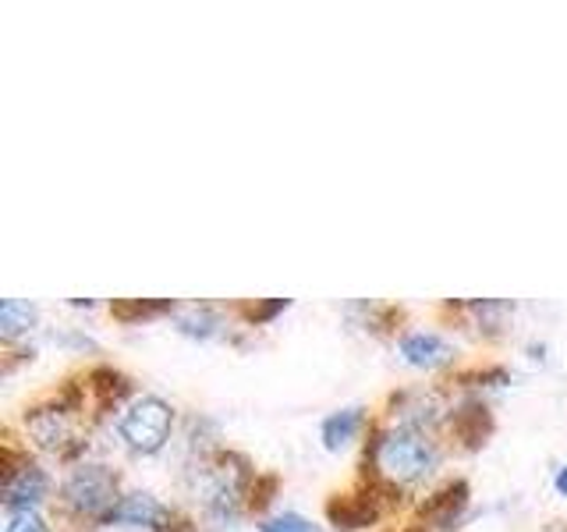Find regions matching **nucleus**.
Returning a JSON list of instances; mask_svg holds the SVG:
<instances>
[{
	"mask_svg": "<svg viewBox=\"0 0 567 532\" xmlns=\"http://www.w3.org/2000/svg\"><path fill=\"white\" fill-rule=\"evenodd\" d=\"M171 330L195 345H230L245 348L256 330H248L238 316V301H177L171 313Z\"/></svg>",
	"mask_w": 567,
	"mask_h": 532,
	"instance_id": "nucleus-9",
	"label": "nucleus"
},
{
	"mask_svg": "<svg viewBox=\"0 0 567 532\" xmlns=\"http://www.w3.org/2000/svg\"><path fill=\"white\" fill-rule=\"evenodd\" d=\"M227 448L224 440V422L209 412H185L182 426H177V440H174V454L177 461H188V458H203Z\"/></svg>",
	"mask_w": 567,
	"mask_h": 532,
	"instance_id": "nucleus-17",
	"label": "nucleus"
},
{
	"mask_svg": "<svg viewBox=\"0 0 567 532\" xmlns=\"http://www.w3.org/2000/svg\"><path fill=\"white\" fill-rule=\"evenodd\" d=\"M174 309H177V298H121V301H111V306H106V313L124 327L153 324V319H171Z\"/></svg>",
	"mask_w": 567,
	"mask_h": 532,
	"instance_id": "nucleus-19",
	"label": "nucleus"
},
{
	"mask_svg": "<svg viewBox=\"0 0 567 532\" xmlns=\"http://www.w3.org/2000/svg\"><path fill=\"white\" fill-rule=\"evenodd\" d=\"M394 355L398 362L408 366L422 377H440L447 380L465 366V355H461V341L451 330L440 327H422V324H408L394 337Z\"/></svg>",
	"mask_w": 567,
	"mask_h": 532,
	"instance_id": "nucleus-10",
	"label": "nucleus"
},
{
	"mask_svg": "<svg viewBox=\"0 0 567 532\" xmlns=\"http://www.w3.org/2000/svg\"><path fill=\"white\" fill-rule=\"evenodd\" d=\"M47 319L40 301L32 298H4L0 301V345L11 348H40L47 334Z\"/></svg>",
	"mask_w": 567,
	"mask_h": 532,
	"instance_id": "nucleus-16",
	"label": "nucleus"
},
{
	"mask_svg": "<svg viewBox=\"0 0 567 532\" xmlns=\"http://www.w3.org/2000/svg\"><path fill=\"white\" fill-rule=\"evenodd\" d=\"M43 341L53 345L58 351H68V355H100V341L79 324H50Z\"/></svg>",
	"mask_w": 567,
	"mask_h": 532,
	"instance_id": "nucleus-20",
	"label": "nucleus"
},
{
	"mask_svg": "<svg viewBox=\"0 0 567 532\" xmlns=\"http://www.w3.org/2000/svg\"><path fill=\"white\" fill-rule=\"evenodd\" d=\"M451 458V443L443 433L412 430V426H386L377 419L359 454V479L377 490L390 508H415Z\"/></svg>",
	"mask_w": 567,
	"mask_h": 532,
	"instance_id": "nucleus-2",
	"label": "nucleus"
},
{
	"mask_svg": "<svg viewBox=\"0 0 567 532\" xmlns=\"http://www.w3.org/2000/svg\"><path fill=\"white\" fill-rule=\"evenodd\" d=\"M377 426V408L369 405H341L319 419V443L330 454H344L351 448H362L369 430Z\"/></svg>",
	"mask_w": 567,
	"mask_h": 532,
	"instance_id": "nucleus-15",
	"label": "nucleus"
},
{
	"mask_svg": "<svg viewBox=\"0 0 567 532\" xmlns=\"http://www.w3.org/2000/svg\"><path fill=\"white\" fill-rule=\"evenodd\" d=\"M341 316L351 330H362L369 337H398L408 327V324H401L404 313L398 306H383V301H369V298L348 301Z\"/></svg>",
	"mask_w": 567,
	"mask_h": 532,
	"instance_id": "nucleus-18",
	"label": "nucleus"
},
{
	"mask_svg": "<svg viewBox=\"0 0 567 532\" xmlns=\"http://www.w3.org/2000/svg\"><path fill=\"white\" fill-rule=\"evenodd\" d=\"M64 306H68V309H75V313H96V309H100V301H96V298H68Z\"/></svg>",
	"mask_w": 567,
	"mask_h": 532,
	"instance_id": "nucleus-26",
	"label": "nucleus"
},
{
	"mask_svg": "<svg viewBox=\"0 0 567 532\" xmlns=\"http://www.w3.org/2000/svg\"><path fill=\"white\" fill-rule=\"evenodd\" d=\"M522 351H525V359L532 362V366H549V351H554V348H549V341H546V337H528V341L522 345Z\"/></svg>",
	"mask_w": 567,
	"mask_h": 532,
	"instance_id": "nucleus-24",
	"label": "nucleus"
},
{
	"mask_svg": "<svg viewBox=\"0 0 567 532\" xmlns=\"http://www.w3.org/2000/svg\"><path fill=\"white\" fill-rule=\"evenodd\" d=\"M58 472L50 461L25 451L11 433L4 437V466H0V511H53L58 501Z\"/></svg>",
	"mask_w": 567,
	"mask_h": 532,
	"instance_id": "nucleus-6",
	"label": "nucleus"
},
{
	"mask_svg": "<svg viewBox=\"0 0 567 532\" xmlns=\"http://www.w3.org/2000/svg\"><path fill=\"white\" fill-rule=\"evenodd\" d=\"M100 529L114 532H203L199 522L182 508V501H167L150 487H128L111 508Z\"/></svg>",
	"mask_w": 567,
	"mask_h": 532,
	"instance_id": "nucleus-8",
	"label": "nucleus"
},
{
	"mask_svg": "<svg viewBox=\"0 0 567 532\" xmlns=\"http://www.w3.org/2000/svg\"><path fill=\"white\" fill-rule=\"evenodd\" d=\"M124 475L106 454H89L75 466L61 469L58 479V501H53V514L68 529H100L111 508L121 501Z\"/></svg>",
	"mask_w": 567,
	"mask_h": 532,
	"instance_id": "nucleus-5",
	"label": "nucleus"
},
{
	"mask_svg": "<svg viewBox=\"0 0 567 532\" xmlns=\"http://www.w3.org/2000/svg\"><path fill=\"white\" fill-rule=\"evenodd\" d=\"M412 519L422 532H461L472 519V487L468 479H443L412 508Z\"/></svg>",
	"mask_w": 567,
	"mask_h": 532,
	"instance_id": "nucleus-12",
	"label": "nucleus"
},
{
	"mask_svg": "<svg viewBox=\"0 0 567 532\" xmlns=\"http://www.w3.org/2000/svg\"><path fill=\"white\" fill-rule=\"evenodd\" d=\"M174 487L203 532H238L248 519L266 514L277 479L262 475L252 458L227 443L213 454L177 461Z\"/></svg>",
	"mask_w": 567,
	"mask_h": 532,
	"instance_id": "nucleus-1",
	"label": "nucleus"
},
{
	"mask_svg": "<svg viewBox=\"0 0 567 532\" xmlns=\"http://www.w3.org/2000/svg\"><path fill=\"white\" fill-rule=\"evenodd\" d=\"M457 401H454V416L447 426V443L451 451L457 454H472L478 448H486V440L496 430V416H493V401L478 398V395H465V390H454Z\"/></svg>",
	"mask_w": 567,
	"mask_h": 532,
	"instance_id": "nucleus-13",
	"label": "nucleus"
},
{
	"mask_svg": "<svg viewBox=\"0 0 567 532\" xmlns=\"http://www.w3.org/2000/svg\"><path fill=\"white\" fill-rule=\"evenodd\" d=\"M546 532H567V529H564V525H560V522H554V525H549V529H546Z\"/></svg>",
	"mask_w": 567,
	"mask_h": 532,
	"instance_id": "nucleus-27",
	"label": "nucleus"
},
{
	"mask_svg": "<svg viewBox=\"0 0 567 532\" xmlns=\"http://www.w3.org/2000/svg\"><path fill=\"white\" fill-rule=\"evenodd\" d=\"M440 313L451 319V327L461 334H472L475 341L496 345L514 330V319L522 313V301L514 298H461L443 301Z\"/></svg>",
	"mask_w": 567,
	"mask_h": 532,
	"instance_id": "nucleus-11",
	"label": "nucleus"
},
{
	"mask_svg": "<svg viewBox=\"0 0 567 532\" xmlns=\"http://www.w3.org/2000/svg\"><path fill=\"white\" fill-rule=\"evenodd\" d=\"M0 532H61V522L53 511H11Z\"/></svg>",
	"mask_w": 567,
	"mask_h": 532,
	"instance_id": "nucleus-23",
	"label": "nucleus"
},
{
	"mask_svg": "<svg viewBox=\"0 0 567 532\" xmlns=\"http://www.w3.org/2000/svg\"><path fill=\"white\" fill-rule=\"evenodd\" d=\"M256 532H323V525L295 508H277V511H266L262 519H256Z\"/></svg>",
	"mask_w": 567,
	"mask_h": 532,
	"instance_id": "nucleus-22",
	"label": "nucleus"
},
{
	"mask_svg": "<svg viewBox=\"0 0 567 532\" xmlns=\"http://www.w3.org/2000/svg\"><path fill=\"white\" fill-rule=\"evenodd\" d=\"M96 430H100V416L93 408L85 372L43 390L8 426V433L25 451L50 461V466L58 461L61 469L96 454Z\"/></svg>",
	"mask_w": 567,
	"mask_h": 532,
	"instance_id": "nucleus-3",
	"label": "nucleus"
},
{
	"mask_svg": "<svg viewBox=\"0 0 567 532\" xmlns=\"http://www.w3.org/2000/svg\"><path fill=\"white\" fill-rule=\"evenodd\" d=\"M549 487H554V493H557V497H567V458H564V461H557L554 472H549Z\"/></svg>",
	"mask_w": 567,
	"mask_h": 532,
	"instance_id": "nucleus-25",
	"label": "nucleus"
},
{
	"mask_svg": "<svg viewBox=\"0 0 567 532\" xmlns=\"http://www.w3.org/2000/svg\"><path fill=\"white\" fill-rule=\"evenodd\" d=\"M454 387L451 380H433V383H404L394 387L380 401L377 419L386 426H412V430L425 433H447L451 416H454Z\"/></svg>",
	"mask_w": 567,
	"mask_h": 532,
	"instance_id": "nucleus-7",
	"label": "nucleus"
},
{
	"mask_svg": "<svg viewBox=\"0 0 567 532\" xmlns=\"http://www.w3.org/2000/svg\"><path fill=\"white\" fill-rule=\"evenodd\" d=\"M415 532H422V529H415Z\"/></svg>",
	"mask_w": 567,
	"mask_h": 532,
	"instance_id": "nucleus-28",
	"label": "nucleus"
},
{
	"mask_svg": "<svg viewBox=\"0 0 567 532\" xmlns=\"http://www.w3.org/2000/svg\"><path fill=\"white\" fill-rule=\"evenodd\" d=\"M177 426H182V412L177 405L156 390H135V395L117 408V416L103 419L96 430V454L121 451L135 461L159 458L174 448Z\"/></svg>",
	"mask_w": 567,
	"mask_h": 532,
	"instance_id": "nucleus-4",
	"label": "nucleus"
},
{
	"mask_svg": "<svg viewBox=\"0 0 567 532\" xmlns=\"http://www.w3.org/2000/svg\"><path fill=\"white\" fill-rule=\"evenodd\" d=\"M295 306L291 298H256V301H238V316L248 330H259V327H270L274 319H280Z\"/></svg>",
	"mask_w": 567,
	"mask_h": 532,
	"instance_id": "nucleus-21",
	"label": "nucleus"
},
{
	"mask_svg": "<svg viewBox=\"0 0 567 532\" xmlns=\"http://www.w3.org/2000/svg\"><path fill=\"white\" fill-rule=\"evenodd\" d=\"M386 501L362 479H354V487L344 493H333L327 501V525L337 532H365L372 525H380L386 514Z\"/></svg>",
	"mask_w": 567,
	"mask_h": 532,
	"instance_id": "nucleus-14",
	"label": "nucleus"
}]
</instances>
